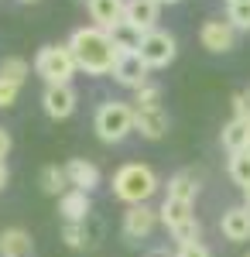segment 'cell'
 <instances>
[{
    "label": "cell",
    "instance_id": "obj_1",
    "mask_svg": "<svg viewBox=\"0 0 250 257\" xmlns=\"http://www.w3.org/2000/svg\"><path fill=\"white\" fill-rule=\"evenodd\" d=\"M69 48L79 62V72L86 76H110L113 72L116 59H120V48L113 45L110 31L103 28H76L72 38H69Z\"/></svg>",
    "mask_w": 250,
    "mask_h": 257
},
{
    "label": "cell",
    "instance_id": "obj_2",
    "mask_svg": "<svg viewBox=\"0 0 250 257\" xmlns=\"http://www.w3.org/2000/svg\"><path fill=\"white\" fill-rule=\"evenodd\" d=\"M158 192V175H154L151 165H141V161H131L123 168H116L113 175V196L127 206H141Z\"/></svg>",
    "mask_w": 250,
    "mask_h": 257
},
{
    "label": "cell",
    "instance_id": "obj_3",
    "mask_svg": "<svg viewBox=\"0 0 250 257\" xmlns=\"http://www.w3.org/2000/svg\"><path fill=\"white\" fill-rule=\"evenodd\" d=\"M134 106L131 103H120V99H106L96 106V117H93V127H96V138L103 144H120L134 131Z\"/></svg>",
    "mask_w": 250,
    "mask_h": 257
},
{
    "label": "cell",
    "instance_id": "obj_4",
    "mask_svg": "<svg viewBox=\"0 0 250 257\" xmlns=\"http://www.w3.org/2000/svg\"><path fill=\"white\" fill-rule=\"evenodd\" d=\"M35 72L48 86H69L72 76L79 72V62H76L69 45H45V48H38V55H35Z\"/></svg>",
    "mask_w": 250,
    "mask_h": 257
},
{
    "label": "cell",
    "instance_id": "obj_5",
    "mask_svg": "<svg viewBox=\"0 0 250 257\" xmlns=\"http://www.w3.org/2000/svg\"><path fill=\"white\" fill-rule=\"evenodd\" d=\"M175 55H178V45H175V35L168 31H148L144 41H141V59L148 62L151 69H165V65H172Z\"/></svg>",
    "mask_w": 250,
    "mask_h": 257
},
{
    "label": "cell",
    "instance_id": "obj_6",
    "mask_svg": "<svg viewBox=\"0 0 250 257\" xmlns=\"http://www.w3.org/2000/svg\"><path fill=\"white\" fill-rule=\"evenodd\" d=\"M120 86H127V89H141V86H148V76H151V65L141 59V52H120V59H116L113 72H110Z\"/></svg>",
    "mask_w": 250,
    "mask_h": 257
},
{
    "label": "cell",
    "instance_id": "obj_7",
    "mask_svg": "<svg viewBox=\"0 0 250 257\" xmlns=\"http://www.w3.org/2000/svg\"><path fill=\"white\" fill-rule=\"evenodd\" d=\"M199 41H202L206 52L223 55V52H230L233 45H236V28H233L230 21H223V18H212V21H206V24L199 28Z\"/></svg>",
    "mask_w": 250,
    "mask_h": 257
},
{
    "label": "cell",
    "instance_id": "obj_8",
    "mask_svg": "<svg viewBox=\"0 0 250 257\" xmlns=\"http://www.w3.org/2000/svg\"><path fill=\"white\" fill-rule=\"evenodd\" d=\"M161 223V213L151 209L148 202H141V206H131L127 213H123V237L127 240H144L154 233V226Z\"/></svg>",
    "mask_w": 250,
    "mask_h": 257
},
{
    "label": "cell",
    "instance_id": "obj_9",
    "mask_svg": "<svg viewBox=\"0 0 250 257\" xmlns=\"http://www.w3.org/2000/svg\"><path fill=\"white\" fill-rule=\"evenodd\" d=\"M76 89H72V82L69 86H45V93H41V106H45V113L52 120H65L76 113Z\"/></svg>",
    "mask_w": 250,
    "mask_h": 257
},
{
    "label": "cell",
    "instance_id": "obj_10",
    "mask_svg": "<svg viewBox=\"0 0 250 257\" xmlns=\"http://www.w3.org/2000/svg\"><path fill=\"white\" fill-rule=\"evenodd\" d=\"M158 14H161V4H158V0H127V7H123V21H127L131 28H137L141 35L154 31Z\"/></svg>",
    "mask_w": 250,
    "mask_h": 257
},
{
    "label": "cell",
    "instance_id": "obj_11",
    "mask_svg": "<svg viewBox=\"0 0 250 257\" xmlns=\"http://www.w3.org/2000/svg\"><path fill=\"white\" fill-rule=\"evenodd\" d=\"M134 131L148 141H161L168 134V113L165 106H151V110H137L134 113Z\"/></svg>",
    "mask_w": 250,
    "mask_h": 257
},
{
    "label": "cell",
    "instance_id": "obj_12",
    "mask_svg": "<svg viewBox=\"0 0 250 257\" xmlns=\"http://www.w3.org/2000/svg\"><path fill=\"white\" fill-rule=\"evenodd\" d=\"M219 233L226 240H233V243L250 240V209L247 206H230L223 213V219H219Z\"/></svg>",
    "mask_w": 250,
    "mask_h": 257
},
{
    "label": "cell",
    "instance_id": "obj_13",
    "mask_svg": "<svg viewBox=\"0 0 250 257\" xmlns=\"http://www.w3.org/2000/svg\"><path fill=\"white\" fill-rule=\"evenodd\" d=\"M123 7H127V0H86L89 18L96 21V28H103V31H110L123 21Z\"/></svg>",
    "mask_w": 250,
    "mask_h": 257
},
{
    "label": "cell",
    "instance_id": "obj_14",
    "mask_svg": "<svg viewBox=\"0 0 250 257\" xmlns=\"http://www.w3.org/2000/svg\"><path fill=\"white\" fill-rule=\"evenodd\" d=\"M58 213L65 216V223H86L89 213H93V202H89V192H79V189H69L65 196L58 199Z\"/></svg>",
    "mask_w": 250,
    "mask_h": 257
},
{
    "label": "cell",
    "instance_id": "obj_15",
    "mask_svg": "<svg viewBox=\"0 0 250 257\" xmlns=\"http://www.w3.org/2000/svg\"><path fill=\"white\" fill-rule=\"evenodd\" d=\"M65 172H69V185L79 189V192H93L99 185V168L86 158H72L65 165Z\"/></svg>",
    "mask_w": 250,
    "mask_h": 257
},
{
    "label": "cell",
    "instance_id": "obj_16",
    "mask_svg": "<svg viewBox=\"0 0 250 257\" xmlns=\"http://www.w3.org/2000/svg\"><path fill=\"white\" fill-rule=\"evenodd\" d=\"M0 257H31V233L21 226L0 230Z\"/></svg>",
    "mask_w": 250,
    "mask_h": 257
},
{
    "label": "cell",
    "instance_id": "obj_17",
    "mask_svg": "<svg viewBox=\"0 0 250 257\" xmlns=\"http://www.w3.org/2000/svg\"><path fill=\"white\" fill-rule=\"evenodd\" d=\"M219 141H223V148H226L230 155H236V151H247V144H250V120L233 117L230 123L223 127Z\"/></svg>",
    "mask_w": 250,
    "mask_h": 257
},
{
    "label": "cell",
    "instance_id": "obj_18",
    "mask_svg": "<svg viewBox=\"0 0 250 257\" xmlns=\"http://www.w3.org/2000/svg\"><path fill=\"white\" fill-rule=\"evenodd\" d=\"M161 223L168 226V230H178L182 223H189V219H195L192 213V202H185V199H168L165 196V202H161Z\"/></svg>",
    "mask_w": 250,
    "mask_h": 257
},
{
    "label": "cell",
    "instance_id": "obj_19",
    "mask_svg": "<svg viewBox=\"0 0 250 257\" xmlns=\"http://www.w3.org/2000/svg\"><path fill=\"white\" fill-rule=\"evenodd\" d=\"M38 185H41V192H45V196H55V199H62L69 189H72V185H69V172H65V168H58V165H45V168H41Z\"/></svg>",
    "mask_w": 250,
    "mask_h": 257
},
{
    "label": "cell",
    "instance_id": "obj_20",
    "mask_svg": "<svg viewBox=\"0 0 250 257\" xmlns=\"http://www.w3.org/2000/svg\"><path fill=\"white\" fill-rule=\"evenodd\" d=\"M199 196V178L192 172H178V175L168 178V199H185V202H195Z\"/></svg>",
    "mask_w": 250,
    "mask_h": 257
},
{
    "label": "cell",
    "instance_id": "obj_21",
    "mask_svg": "<svg viewBox=\"0 0 250 257\" xmlns=\"http://www.w3.org/2000/svg\"><path fill=\"white\" fill-rule=\"evenodd\" d=\"M110 38H113V45L120 48V52H141V41H144V35H141L137 28H131L127 21H120L116 28H110Z\"/></svg>",
    "mask_w": 250,
    "mask_h": 257
},
{
    "label": "cell",
    "instance_id": "obj_22",
    "mask_svg": "<svg viewBox=\"0 0 250 257\" xmlns=\"http://www.w3.org/2000/svg\"><path fill=\"white\" fill-rule=\"evenodd\" d=\"M31 76V65L24 59H18V55H11V59H0V79H11V82H24Z\"/></svg>",
    "mask_w": 250,
    "mask_h": 257
},
{
    "label": "cell",
    "instance_id": "obj_23",
    "mask_svg": "<svg viewBox=\"0 0 250 257\" xmlns=\"http://www.w3.org/2000/svg\"><path fill=\"white\" fill-rule=\"evenodd\" d=\"M62 240H65V247H72V250H86V247H93L86 223H65V230H62Z\"/></svg>",
    "mask_w": 250,
    "mask_h": 257
},
{
    "label": "cell",
    "instance_id": "obj_24",
    "mask_svg": "<svg viewBox=\"0 0 250 257\" xmlns=\"http://www.w3.org/2000/svg\"><path fill=\"white\" fill-rule=\"evenodd\" d=\"M230 178L240 185V189L250 185V151H236V155H230Z\"/></svg>",
    "mask_w": 250,
    "mask_h": 257
},
{
    "label": "cell",
    "instance_id": "obj_25",
    "mask_svg": "<svg viewBox=\"0 0 250 257\" xmlns=\"http://www.w3.org/2000/svg\"><path fill=\"white\" fill-rule=\"evenodd\" d=\"M236 31H250V0H230V14H226Z\"/></svg>",
    "mask_w": 250,
    "mask_h": 257
},
{
    "label": "cell",
    "instance_id": "obj_26",
    "mask_svg": "<svg viewBox=\"0 0 250 257\" xmlns=\"http://www.w3.org/2000/svg\"><path fill=\"white\" fill-rule=\"evenodd\" d=\"M151 106H161V86L148 82L134 93V110H151Z\"/></svg>",
    "mask_w": 250,
    "mask_h": 257
},
{
    "label": "cell",
    "instance_id": "obj_27",
    "mask_svg": "<svg viewBox=\"0 0 250 257\" xmlns=\"http://www.w3.org/2000/svg\"><path fill=\"white\" fill-rule=\"evenodd\" d=\"M172 237L178 243H195V240H202V226H199V219H189V223H182L178 230H172Z\"/></svg>",
    "mask_w": 250,
    "mask_h": 257
},
{
    "label": "cell",
    "instance_id": "obj_28",
    "mask_svg": "<svg viewBox=\"0 0 250 257\" xmlns=\"http://www.w3.org/2000/svg\"><path fill=\"white\" fill-rule=\"evenodd\" d=\"M18 93H21V86H18V82H11V79H0V110L14 106V103H18Z\"/></svg>",
    "mask_w": 250,
    "mask_h": 257
},
{
    "label": "cell",
    "instance_id": "obj_29",
    "mask_svg": "<svg viewBox=\"0 0 250 257\" xmlns=\"http://www.w3.org/2000/svg\"><path fill=\"white\" fill-rule=\"evenodd\" d=\"M233 117L250 120V89H236L233 93Z\"/></svg>",
    "mask_w": 250,
    "mask_h": 257
},
{
    "label": "cell",
    "instance_id": "obj_30",
    "mask_svg": "<svg viewBox=\"0 0 250 257\" xmlns=\"http://www.w3.org/2000/svg\"><path fill=\"white\" fill-rule=\"evenodd\" d=\"M175 257H212V250L202 243V240H195V243H178Z\"/></svg>",
    "mask_w": 250,
    "mask_h": 257
},
{
    "label": "cell",
    "instance_id": "obj_31",
    "mask_svg": "<svg viewBox=\"0 0 250 257\" xmlns=\"http://www.w3.org/2000/svg\"><path fill=\"white\" fill-rule=\"evenodd\" d=\"M11 144H14V141H11V134H7V131L0 127V161L7 158V151H11Z\"/></svg>",
    "mask_w": 250,
    "mask_h": 257
},
{
    "label": "cell",
    "instance_id": "obj_32",
    "mask_svg": "<svg viewBox=\"0 0 250 257\" xmlns=\"http://www.w3.org/2000/svg\"><path fill=\"white\" fill-rule=\"evenodd\" d=\"M7 178H11V172H7V165H4V161H0V189H4V185H7Z\"/></svg>",
    "mask_w": 250,
    "mask_h": 257
},
{
    "label": "cell",
    "instance_id": "obj_33",
    "mask_svg": "<svg viewBox=\"0 0 250 257\" xmlns=\"http://www.w3.org/2000/svg\"><path fill=\"white\" fill-rule=\"evenodd\" d=\"M243 206H247V209H250V185H247V189H243Z\"/></svg>",
    "mask_w": 250,
    "mask_h": 257
},
{
    "label": "cell",
    "instance_id": "obj_34",
    "mask_svg": "<svg viewBox=\"0 0 250 257\" xmlns=\"http://www.w3.org/2000/svg\"><path fill=\"white\" fill-rule=\"evenodd\" d=\"M148 257H175V254H168V250H154V254H148Z\"/></svg>",
    "mask_w": 250,
    "mask_h": 257
},
{
    "label": "cell",
    "instance_id": "obj_35",
    "mask_svg": "<svg viewBox=\"0 0 250 257\" xmlns=\"http://www.w3.org/2000/svg\"><path fill=\"white\" fill-rule=\"evenodd\" d=\"M158 4H161V7H165V4H178V0H158Z\"/></svg>",
    "mask_w": 250,
    "mask_h": 257
},
{
    "label": "cell",
    "instance_id": "obj_36",
    "mask_svg": "<svg viewBox=\"0 0 250 257\" xmlns=\"http://www.w3.org/2000/svg\"><path fill=\"white\" fill-rule=\"evenodd\" d=\"M21 4H38V0H21Z\"/></svg>",
    "mask_w": 250,
    "mask_h": 257
},
{
    "label": "cell",
    "instance_id": "obj_37",
    "mask_svg": "<svg viewBox=\"0 0 250 257\" xmlns=\"http://www.w3.org/2000/svg\"><path fill=\"white\" fill-rule=\"evenodd\" d=\"M79 4H86V0H79Z\"/></svg>",
    "mask_w": 250,
    "mask_h": 257
},
{
    "label": "cell",
    "instance_id": "obj_38",
    "mask_svg": "<svg viewBox=\"0 0 250 257\" xmlns=\"http://www.w3.org/2000/svg\"><path fill=\"white\" fill-rule=\"evenodd\" d=\"M247 151H250V144H247Z\"/></svg>",
    "mask_w": 250,
    "mask_h": 257
},
{
    "label": "cell",
    "instance_id": "obj_39",
    "mask_svg": "<svg viewBox=\"0 0 250 257\" xmlns=\"http://www.w3.org/2000/svg\"><path fill=\"white\" fill-rule=\"evenodd\" d=\"M247 257H250V254H247Z\"/></svg>",
    "mask_w": 250,
    "mask_h": 257
}]
</instances>
